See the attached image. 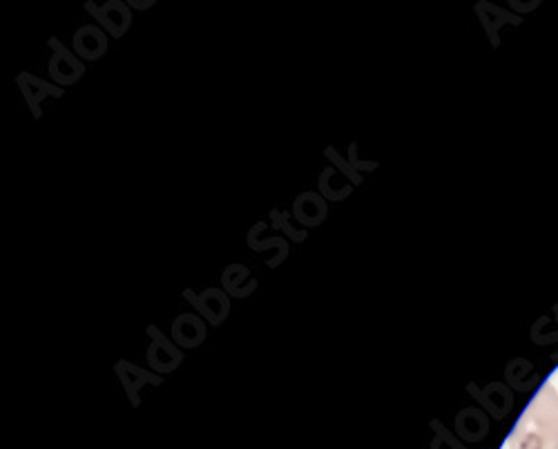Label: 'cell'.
Instances as JSON below:
<instances>
[{
  "label": "cell",
  "instance_id": "cell-1",
  "mask_svg": "<svg viewBox=\"0 0 558 449\" xmlns=\"http://www.w3.org/2000/svg\"><path fill=\"white\" fill-rule=\"evenodd\" d=\"M509 449H558V393L545 385L521 416Z\"/></svg>",
  "mask_w": 558,
  "mask_h": 449
}]
</instances>
